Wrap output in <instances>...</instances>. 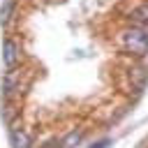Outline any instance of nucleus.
Wrapping results in <instances>:
<instances>
[{
    "label": "nucleus",
    "mask_w": 148,
    "mask_h": 148,
    "mask_svg": "<svg viewBox=\"0 0 148 148\" xmlns=\"http://www.w3.org/2000/svg\"><path fill=\"white\" fill-rule=\"evenodd\" d=\"M123 46H125V51H130L134 56H146L148 53V30H143V28L123 30Z\"/></svg>",
    "instance_id": "f257e3e1"
},
{
    "label": "nucleus",
    "mask_w": 148,
    "mask_h": 148,
    "mask_svg": "<svg viewBox=\"0 0 148 148\" xmlns=\"http://www.w3.org/2000/svg\"><path fill=\"white\" fill-rule=\"evenodd\" d=\"M18 58H21V46L12 37H5L2 39V62H5V67L14 69L16 62H18Z\"/></svg>",
    "instance_id": "f03ea898"
},
{
    "label": "nucleus",
    "mask_w": 148,
    "mask_h": 148,
    "mask_svg": "<svg viewBox=\"0 0 148 148\" xmlns=\"http://www.w3.org/2000/svg\"><path fill=\"white\" fill-rule=\"evenodd\" d=\"M9 143H12V148H30L32 139H30L28 132H23L18 127H12L9 130Z\"/></svg>",
    "instance_id": "7ed1b4c3"
},
{
    "label": "nucleus",
    "mask_w": 148,
    "mask_h": 148,
    "mask_svg": "<svg viewBox=\"0 0 148 148\" xmlns=\"http://www.w3.org/2000/svg\"><path fill=\"white\" fill-rule=\"evenodd\" d=\"M130 79H132V83H134L136 90H143V88H146L148 72H146L143 67H134V69H130Z\"/></svg>",
    "instance_id": "20e7f679"
},
{
    "label": "nucleus",
    "mask_w": 148,
    "mask_h": 148,
    "mask_svg": "<svg viewBox=\"0 0 148 148\" xmlns=\"http://www.w3.org/2000/svg\"><path fill=\"white\" fill-rule=\"evenodd\" d=\"M81 139H83V132L81 130H72V132H67V136L60 139V148H74L76 143H81Z\"/></svg>",
    "instance_id": "39448f33"
},
{
    "label": "nucleus",
    "mask_w": 148,
    "mask_h": 148,
    "mask_svg": "<svg viewBox=\"0 0 148 148\" xmlns=\"http://www.w3.org/2000/svg\"><path fill=\"white\" fill-rule=\"evenodd\" d=\"M14 7H16V0H5V2H2V7H0V23H2V25L9 23V18H12V14H14Z\"/></svg>",
    "instance_id": "423d86ee"
},
{
    "label": "nucleus",
    "mask_w": 148,
    "mask_h": 148,
    "mask_svg": "<svg viewBox=\"0 0 148 148\" xmlns=\"http://www.w3.org/2000/svg\"><path fill=\"white\" fill-rule=\"evenodd\" d=\"M130 18H132L134 23H148V2L139 5L136 9H132V12H130Z\"/></svg>",
    "instance_id": "0eeeda50"
},
{
    "label": "nucleus",
    "mask_w": 148,
    "mask_h": 148,
    "mask_svg": "<svg viewBox=\"0 0 148 148\" xmlns=\"http://www.w3.org/2000/svg\"><path fill=\"white\" fill-rule=\"evenodd\" d=\"M111 146V139H99V141H95L90 148H109Z\"/></svg>",
    "instance_id": "6e6552de"
},
{
    "label": "nucleus",
    "mask_w": 148,
    "mask_h": 148,
    "mask_svg": "<svg viewBox=\"0 0 148 148\" xmlns=\"http://www.w3.org/2000/svg\"><path fill=\"white\" fill-rule=\"evenodd\" d=\"M56 143H58V141H51V143H46V146H49V148H58Z\"/></svg>",
    "instance_id": "1a4fd4ad"
}]
</instances>
